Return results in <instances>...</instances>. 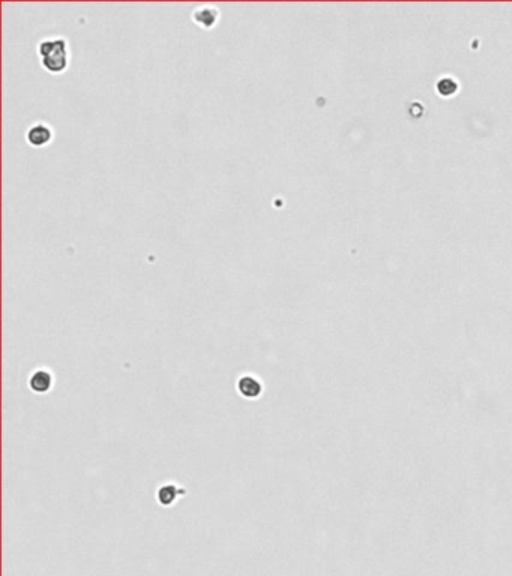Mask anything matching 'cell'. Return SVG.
Here are the masks:
<instances>
[{
    "mask_svg": "<svg viewBox=\"0 0 512 576\" xmlns=\"http://www.w3.org/2000/svg\"><path fill=\"white\" fill-rule=\"evenodd\" d=\"M192 21L201 29H212L220 20V8L211 3L197 6L191 14Z\"/></svg>",
    "mask_w": 512,
    "mask_h": 576,
    "instance_id": "obj_3",
    "label": "cell"
},
{
    "mask_svg": "<svg viewBox=\"0 0 512 576\" xmlns=\"http://www.w3.org/2000/svg\"><path fill=\"white\" fill-rule=\"evenodd\" d=\"M237 390L243 398L248 399H255L262 395L263 392V384L259 378L252 375H243L237 381Z\"/></svg>",
    "mask_w": 512,
    "mask_h": 576,
    "instance_id": "obj_4",
    "label": "cell"
},
{
    "mask_svg": "<svg viewBox=\"0 0 512 576\" xmlns=\"http://www.w3.org/2000/svg\"><path fill=\"white\" fill-rule=\"evenodd\" d=\"M30 389L36 393H45L52 389L53 384V375L47 369H38L30 377Z\"/></svg>",
    "mask_w": 512,
    "mask_h": 576,
    "instance_id": "obj_5",
    "label": "cell"
},
{
    "mask_svg": "<svg viewBox=\"0 0 512 576\" xmlns=\"http://www.w3.org/2000/svg\"><path fill=\"white\" fill-rule=\"evenodd\" d=\"M53 137V128L45 122H35L26 131V140L32 147H44L52 143Z\"/></svg>",
    "mask_w": 512,
    "mask_h": 576,
    "instance_id": "obj_2",
    "label": "cell"
},
{
    "mask_svg": "<svg viewBox=\"0 0 512 576\" xmlns=\"http://www.w3.org/2000/svg\"><path fill=\"white\" fill-rule=\"evenodd\" d=\"M179 489L174 486V485H171V483H167V485H163L160 489H158V501L163 504V506H171L174 501H176V498L179 497Z\"/></svg>",
    "mask_w": 512,
    "mask_h": 576,
    "instance_id": "obj_6",
    "label": "cell"
},
{
    "mask_svg": "<svg viewBox=\"0 0 512 576\" xmlns=\"http://www.w3.org/2000/svg\"><path fill=\"white\" fill-rule=\"evenodd\" d=\"M36 51L41 57V66L50 74H63L69 66V48L65 36L55 35L42 38Z\"/></svg>",
    "mask_w": 512,
    "mask_h": 576,
    "instance_id": "obj_1",
    "label": "cell"
},
{
    "mask_svg": "<svg viewBox=\"0 0 512 576\" xmlns=\"http://www.w3.org/2000/svg\"><path fill=\"white\" fill-rule=\"evenodd\" d=\"M437 90H439L442 95H445V96L452 95V93L456 90L455 81L451 80V78H445V80H442V81L437 83Z\"/></svg>",
    "mask_w": 512,
    "mask_h": 576,
    "instance_id": "obj_7",
    "label": "cell"
}]
</instances>
